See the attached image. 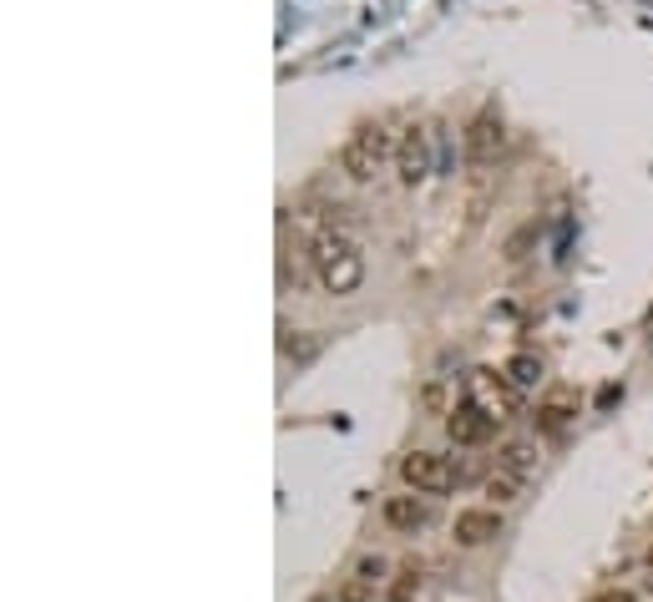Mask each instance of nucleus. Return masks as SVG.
Listing matches in <instances>:
<instances>
[{
    "label": "nucleus",
    "mask_w": 653,
    "mask_h": 602,
    "mask_svg": "<svg viewBox=\"0 0 653 602\" xmlns=\"http://www.w3.org/2000/svg\"><path fill=\"white\" fill-rule=\"evenodd\" d=\"M310 269L324 284V294H354L360 279H366V253H360V243H354L350 233L324 229L310 249Z\"/></svg>",
    "instance_id": "1"
},
{
    "label": "nucleus",
    "mask_w": 653,
    "mask_h": 602,
    "mask_svg": "<svg viewBox=\"0 0 653 602\" xmlns=\"http://www.w3.org/2000/svg\"><path fill=\"white\" fill-rule=\"evenodd\" d=\"M390 153H396V143H390L386 122H366V127H354L350 137H344L340 167H344V177H354V183H370V177L386 167Z\"/></svg>",
    "instance_id": "2"
},
{
    "label": "nucleus",
    "mask_w": 653,
    "mask_h": 602,
    "mask_svg": "<svg viewBox=\"0 0 653 602\" xmlns=\"http://www.w3.org/2000/svg\"><path fill=\"white\" fill-rule=\"evenodd\" d=\"M400 482L416 496H441V492H451L456 472H451V460L436 456V450H410V456H400Z\"/></svg>",
    "instance_id": "3"
},
{
    "label": "nucleus",
    "mask_w": 653,
    "mask_h": 602,
    "mask_svg": "<svg viewBox=\"0 0 653 602\" xmlns=\"http://www.w3.org/2000/svg\"><path fill=\"white\" fill-rule=\"evenodd\" d=\"M396 177L400 187H421L431 177V132L426 127H406L396 143Z\"/></svg>",
    "instance_id": "4"
},
{
    "label": "nucleus",
    "mask_w": 653,
    "mask_h": 602,
    "mask_svg": "<svg viewBox=\"0 0 653 602\" xmlns=\"http://www.w3.org/2000/svg\"><path fill=\"white\" fill-rule=\"evenodd\" d=\"M501 147H507V127H501V117L491 107L466 122V163L471 167H491Z\"/></svg>",
    "instance_id": "5"
},
{
    "label": "nucleus",
    "mask_w": 653,
    "mask_h": 602,
    "mask_svg": "<svg viewBox=\"0 0 653 602\" xmlns=\"http://www.w3.org/2000/svg\"><path fill=\"white\" fill-rule=\"evenodd\" d=\"M491 426H497V420H491L477 400H461L456 410H446V436H451L456 446H481V440L491 436Z\"/></svg>",
    "instance_id": "6"
},
{
    "label": "nucleus",
    "mask_w": 653,
    "mask_h": 602,
    "mask_svg": "<svg viewBox=\"0 0 653 602\" xmlns=\"http://www.w3.org/2000/svg\"><path fill=\"white\" fill-rule=\"evenodd\" d=\"M497 532H501V516L491 512V506H471V512H456V522H451L456 547H481V542H491Z\"/></svg>",
    "instance_id": "7"
},
{
    "label": "nucleus",
    "mask_w": 653,
    "mask_h": 602,
    "mask_svg": "<svg viewBox=\"0 0 653 602\" xmlns=\"http://www.w3.org/2000/svg\"><path fill=\"white\" fill-rule=\"evenodd\" d=\"M471 395H477V406L487 410L491 420L517 416V395H511V385H501L491 370H477V375H471Z\"/></svg>",
    "instance_id": "8"
},
{
    "label": "nucleus",
    "mask_w": 653,
    "mask_h": 602,
    "mask_svg": "<svg viewBox=\"0 0 653 602\" xmlns=\"http://www.w3.org/2000/svg\"><path fill=\"white\" fill-rule=\"evenodd\" d=\"M573 416H577L573 395H553V400H543V406H537L532 426H537V436H557V430H567V420H573Z\"/></svg>",
    "instance_id": "9"
},
{
    "label": "nucleus",
    "mask_w": 653,
    "mask_h": 602,
    "mask_svg": "<svg viewBox=\"0 0 653 602\" xmlns=\"http://www.w3.org/2000/svg\"><path fill=\"white\" fill-rule=\"evenodd\" d=\"M426 516H431V506L421 496H390L386 502V522L396 532H416V526H426Z\"/></svg>",
    "instance_id": "10"
},
{
    "label": "nucleus",
    "mask_w": 653,
    "mask_h": 602,
    "mask_svg": "<svg viewBox=\"0 0 653 602\" xmlns=\"http://www.w3.org/2000/svg\"><path fill=\"white\" fill-rule=\"evenodd\" d=\"M380 577H386V562H380V557L360 562V572H354V577L344 582V602H376Z\"/></svg>",
    "instance_id": "11"
},
{
    "label": "nucleus",
    "mask_w": 653,
    "mask_h": 602,
    "mask_svg": "<svg viewBox=\"0 0 653 602\" xmlns=\"http://www.w3.org/2000/svg\"><path fill=\"white\" fill-rule=\"evenodd\" d=\"M497 466L507 476H532L537 472V446H532V440H511V446H501V456H497Z\"/></svg>",
    "instance_id": "12"
},
{
    "label": "nucleus",
    "mask_w": 653,
    "mask_h": 602,
    "mask_svg": "<svg viewBox=\"0 0 653 602\" xmlns=\"http://www.w3.org/2000/svg\"><path fill=\"white\" fill-rule=\"evenodd\" d=\"M537 380H543V360H537V355H511L507 360V385L511 390H532Z\"/></svg>",
    "instance_id": "13"
},
{
    "label": "nucleus",
    "mask_w": 653,
    "mask_h": 602,
    "mask_svg": "<svg viewBox=\"0 0 653 602\" xmlns=\"http://www.w3.org/2000/svg\"><path fill=\"white\" fill-rule=\"evenodd\" d=\"M416 588H421V562H406V567H400V577H396V588H390V598L410 602V598H416Z\"/></svg>",
    "instance_id": "14"
},
{
    "label": "nucleus",
    "mask_w": 653,
    "mask_h": 602,
    "mask_svg": "<svg viewBox=\"0 0 653 602\" xmlns=\"http://www.w3.org/2000/svg\"><path fill=\"white\" fill-rule=\"evenodd\" d=\"M517 476H507V472H497V476H491V482H487V496H491V502H497V506H507V502H517Z\"/></svg>",
    "instance_id": "15"
},
{
    "label": "nucleus",
    "mask_w": 653,
    "mask_h": 602,
    "mask_svg": "<svg viewBox=\"0 0 653 602\" xmlns=\"http://www.w3.org/2000/svg\"><path fill=\"white\" fill-rule=\"evenodd\" d=\"M532 239H537V223H527V229H517L507 239V263H517V259H527V249H532Z\"/></svg>",
    "instance_id": "16"
},
{
    "label": "nucleus",
    "mask_w": 653,
    "mask_h": 602,
    "mask_svg": "<svg viewBox=\"0 0 653 602\" xmlns=\"http://www.w3.org/2000/svg\"><path fill=\"white\" fill-rule=\"evenodd\" d=\"M593 602H633V592H603V598H593Z\"/></svg>",
    "instance_id": "17"
},
{
    "label": "nucleus",
    "mask_w": 653,
    "mask_h": 602,
    "mask_svg": "<svg viewBox=\"0 0 653 602\" xmlns=\"http://www.w3.org/2000/svg\"><path fill=\"white\" fill-rule=\"evenodd\" d=\"M649 567H653V552H649Z\"/></svg>",
    "instance_id": "18"
}]
</instances>
